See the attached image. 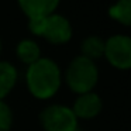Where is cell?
<instances>
[{
  "mask_svg": "<svg viewBox=\"0 0 131 131\" xmlns=\"http://www.w3.org/2000/svg\"><path fill=\"white\" fill-rule=\"evenodd\" d=\"M26 82L30 93L40 100L51 99L59 90L62 73L58 63L51 58H40L28 66Z\"/></svg>",
  "mask_w": 131,
  "mask_h": 131,
  "instance_id": "1",
  "label": "cell"
},
{
  "mask_svg": "<svg viewBox=\"0 0 131 131\" xmlns=\"http://www.w3.org/2000/svg\"><path fill=\"white\" fill-rule=\"evenodd\" d=\"M65 80L68 88L76 94L93 92L99 80V69L96 62L82 55L73 58L65 72Z\"/></svg>",
  "mask_w": 131,
  "mask_h": 131,
  "instance_id": "2",
  "label": "cell"
},
{
  "mask_svg": "<svg viewBox=\"0 0 131 131\" xmlns=\"http://www.w3.org/2000/svg\"><path fill=\"white\" fill-rule=\"evenodd\" d=\"M40 123L45 131H76L78 118L72 107L63 104L47 106L40 113Z\"/></svg>",
  "mask_w": 131,
  "mask_h": 131,
  "instance_id": "3",
  "label": "cell"
},
{
  "mask_svg": "<svg viewBox=\"0 0 131 131\" xmlns=\"http://www.w3.org/2000/svg\"><path fill=\"white\" fill-rule=\"evenodd\" d=\"M104 57L116 69H131V37L125 34H114L108 37L106 40Z\"/></svg>",
  "mask_w": 131,
  "mask_h": 131,
  "instance_id": "4",
  "label": "cell"
},
{
  "mask_svg": "<svg viewBox=\"0 0 131 131\" xmlns=\"http://www.w3.org/2000/svg\"><path fill=\"white\" fill-rule=\"evenodd\" d=\"M72 34L73 31H72L71 21L65 16L54 13L42 20L40 37H44L51 44H55V45L66 44L72 38Z\"/></svg>",
  "mask_w": 131,
  "mask_h": 131,
  "instance_id": "5",
  "label": "cell"
},
{
  "mask_svg": "<svg viewBox=\"0 0 131 131\" xmlns=\"http://www.w3.org/2000/svg\"><path fill=\"white\" fill-rule=\"evenodd\" d=\"M103 108V100L94 92L79 94L72 106V111L75 113L76 118L82 120H92L100 114Z\"/></svg>",
  "mask_w": 131,
  "mask_h": 131,
  "instance_id": "6",
  "label": "cell"
},
{
  "mask_svg": "<svg viewBox=\"0 0 131 131\" xmlns=\"http://www.w3.org/2000/svg\"><path fill=\"white\" fill-rule=\"evenodd\" d=\"M20 9L30 18H45L54 14L61 0H17Z\"/></svg>",
  "mask_w": 131,
  "mask_h": 131,
  "instance_id": "7",
  "label": "cell"
},
{
  "mask_svg": "<svg viewBox=\"0 0 131 131\" xmlns=\"http://www.w3.org/2000/svg\"><path fill=\"white\" fill-rule=\"evenodd\" d=\"M17 82V69L7 61H0V100L14 89Z\"/></svg>",
  "mask_w": 131,
  "mask_h": 131,
  "instance_id": "8",
  "label": "cell"
},
{
  "mask_svg": "<svg viewBox=\"0 0 131 131\" xmlns=\"http://www.w3.org/2000/svg\"><path fill=\"white\" fill-rule=\"evenodd\" d=\"M16 54L21 62L30 66L41 58V49L38 42H35L34 40L24 38L16 47Z\"/></svg>",
  "mask_w": 131,
  "mask_h": 131,
  "instance_id": "9",
  "label": "cell"
},
{
  "mask_svg": "<svg viewBox=\"0 0 131 131\" xmlns=\"http://www.w3.org/2000/svg\"><path fill=\"white\" fill-rule=\"evenodd\" d=\"M104 47H106V41L102 37L89 35L80 44V52H82L80 55L94 62L96 59L104 57Z\"/></svg>",
  "mask_w": 131,
  "mask_h": 131,
  "instance_id": "10",
  "label": "cell"
},
{
  "mask_svg": "<svg viewBox=\"0 0 131 131\" xmlns=\"http://www.w3.org/2000/svg\"><path fill=\"white\" fill-rule=\"evenodd\" d=\"M108 16L125 27H131V0H117L108 9Z\"/></svg>",
  "mask_w": 131,
  "mask_h": 131,
  "instance_id": "11",
  "label": "cell"
},
{
  "mask_svg": "<svg viewBox=\"0 0 131 131\" xmlns=\"http://www.w3.org/2000/svg\"><path fill=\"white\" fill-rule=\"evenodd\" d=\"M13 125V111L9 104L0 100V131H9Z\"/></svg>",
  "mask_w": 131,
  "mask_h": 131,
  "instance_id": "12",
  "label": "cell"
},
{
  "mask_svg": "<svg viewBox=\"0 0 131 131\" xmlns=\"http://www.w3.org/2000/svg\"><path fill=\"white\" fill-rule=\"evenodd\" d=\"M0 52H2V40H0Z\"/></svg>",
  "mask_w": 131,
  "mask_h": 131,
  "instance_id": "13",
  "label": "cell"
},
{
  "mask_svg": "<svg viewBox=\"0 0 131 131\" xmlns=\"http://www.w3.org/2000/svg\"><path fill=\"white\" fill-rule=\"evenodd\" d=\"M76 131H79V130H76Z\"/></svg>",
  "mask_w": 131,
  "mask_h": 131,
  "instance_id": "14",
  "label": "cell"
}]
</instances>
